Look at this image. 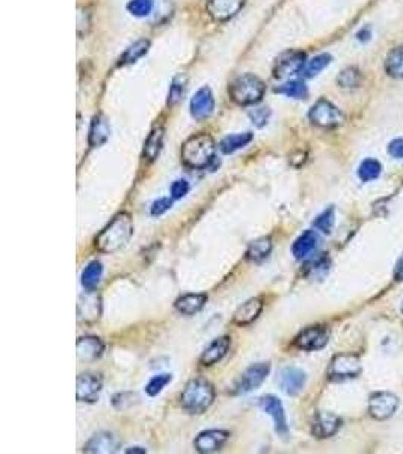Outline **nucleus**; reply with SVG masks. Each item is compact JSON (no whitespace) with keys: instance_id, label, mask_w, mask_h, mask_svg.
<instances>
[{"instance_id":"f257e3e1","label":"nucleus","mask_w":403,"mask_h":454,"mask_svg":"<svg viewBox=\"0 0 403 454\" xmlns=\"http://www.w3.org/2000/svg\"><path fill=\"white\" fill-rule=\"evenodd\" d=\"M133 230L135 226L130 214L121 212L95 238V247L101 253H108V255L117 253L127 246L133 237Z\"/></svg>"},{"instance_id":"f03ea898","label":"nucleus","mask_w":403,"mask_h":454,"mask_svg":"<svg viewBox=\"0 0 403 454\" xmlns=\"http://www.w3.org/2000/svg\"><path fill=\"white\" fill-rule=\"evenodd\" d=\"M216 146L207 134H197L186 139L181 147V161L189 169L203 170L215 161Z\"/></svg>"},{"instance_id":"7ed1b4c3","label":"nucleus","mask_w":403,"mask_h":454,"mask_svg":"<svg viewBox=\"0 0 403 454\" xmlns=\"http://www.w3.org/2000/svg\"><path fill=\"white\" fill-rule=\"evenodd\" d=\"M215 400V389L212 383L204 379H195L189 382L181 394V406L189 414L199 415L212 406Z\"/></svg>"},{"instance_id":"20e7f679","label":"nucleus","mask_w":403,"mask_h":454,"mask_svg":"<svg viewBox=\"0 0 403 454\" xmlns=\"http://www.w3.org/2000/svg\"><path fill=\"white\" fill-rule=\"evenodd\" d=\"M265 84L254 75H243L230 85V97L238 104H254L265 95Z\"/></svg>"},{"instance_id":"39448f33","label":"nucleus","mask_w":403,"mask_h":454,"mask_svg":"<svg viewBox=\"0 0 403 454\" xmlns=\"http://www.w3.org/2000/svg\"><path fill=\"white\" fill-rule=\"evenodd\" d=\"M309 118L314 126L323 129H334L345 123L343 112L325 99L313 104L309 112Z\"/></svg>"},{"instance_id":"423d86ee","label":"nucleus","mask_w":403,"mask_h":454,"mask_svg":"<svg viewBox=\"0 0 403 454\" xmlns=\"http://www.w3.org/2000/svg\"><path fill=\"white\" fill-rule=\"evenodd\" d=\"M361 361L355 354H337L332 357L328 368V377L334 382L355 379L361 374Z\"/></svg>"},{"instance_id":"0eeeda50","label":"nucleus","mask_w":403,"mask_h":454,"mask_svg":"<svg viewBox=\"0 0 403 454\" xmlns=\"http://www.w3.org/2000/svg\"><path fill=\"white\" fill-rule=\"evenodd\" d=\"M270 371V365L268 362H260L251 365L248 370H245L243 374L238 379L234 385V394H248V392L257 389L263 382L266 380Z\"/></svg>"},{"instance_id":"6e6552de","label":"nucleus","mask_w":403,"mask_h":454,"mask_svg":"<svg viewBox=\"0 0 403 454\" xmlns=\"http://www.w3.org/2000/svg\"><path fill=\"white\" fill-rule=\"evenodd\" d=\"M399 407V398L391 392H375L369 398V414L375 420H388Z\"/></svg>"},{"instance_id":"1a4fd4ad","label":"nucleus","mask_w":403,"mask_h":454,"mask_svg":"<svg viewBox=\"0 0 403 454\" xmlns=\"http://www.w3.org/2000/svg\"><path fill=\"white\" fill-rule=\"evenodd\" d=\"M329 343V330L323 326H313L302 330L295 338V345L299 350L316 352L325 347Z\"/></svg>"},{"instance_id":"9d476101","label":"nucleus","mask_w":403,"mask_h":454,"mask_svg":"<svg viewBox=\"0 0 403 454\" xmlns=\"http://www.w3.org/2000/svg\"><path fill=\"white\" fill-rule=\"evenodd\" d=\"M305 67V54L299 50L286 52L277 59L274 67V76L277 79H286V77L302 73Z\"/></svg>"},{"instance_id":"9b49d317","label":"nucleus","mask_w":403,"mask_h":454,"mask_svg":"<svg viewBox=\"0 0 403 454\" xmlns=\"http://www.w3.org/2000/svg\"><path fill=\"white\" fill-rule=\"evenodd\" d=\"M103 388V382L95 374L85 373L77 377L76 397L81 403H95L100 398V392Z\"/></svg>"},{"instance_id":"f8f14e48","label":"nucleus","mask_w":403,"mask_h":454,"mask_svg":"<svg viewBox=\"0 0 403 454\" xmlns=\"http://www.w3.org/2000/svg\"><path fill=\"white\" fill-rule=\"evenodd\" d=\"M215 111V99L208 86L199 88L190 100V114L195 120H206Z\"/></svg>"},{"instance_id":"ddd939ff","label":"nucleus","mask_w":403,"mask_h":454,"mask_svg":"<svg viewBox=\"0 0 403 454\" xmlns=\"http://www.w3.org/2000/svg\"><path fill=\"white\" fill-rule=\"evenodd\" d=\"M230 433L225 430H206L201 432L195 439V448L198 453L210 454L224 447V444L229 441Z\"/></svg>"},{"instance_id":"4468645a","label":"nucleus","mask_w":403,"mask_h":454,"mask_svg":"<svg viewBox=\"0 0 403 454\" xmlns=\"http://www.w3.org/2000/svg\"><path fill=\"white\" fill-rule=\"evenodd\" d=\"M245 5V0H208L207 13L216 22H227L238 14Z\"/></svg>"},{"instance_id":"2eb2a0df","label":"nucleus","mask_w":403,"mask_h":454,"mask_svg":"<svg viewBox=\"0 0 403 454\" xmlns=\"http://www.w3.org/2000/svg\"><path fill=\"white\" fill-rule=\"evenodd\" d=\"M260 407L265 410L268 415L272 416L274 424H275V430L278 435H287L288 427H287V420H286V412L284 407L281 405V401L275 398L274 396H266L260 400Z\"/></svg>"},{"instance_id":"dca6fc26","label":"nucleus","mask_w":403,"mask_h":454,"mask_svg":"<svg viewBox=\"0 0 403 454\" xmlns=\"http://www.w3.org/2000/svg\"><path fill=\"white\" fill-rule=\"evenodd\" d=\"M306 375L302 370L296 366H288L279 374V386L287 396H297L304 389Z\"/></svg>"},{"instance_id":"f3484780","label":"nucleus","mask_w":403,"mask_h":454,"mask_svg":"<svg viewBox=\"0 0 403 454\" xmlns=\"http://www.w3.org/2000/svg\"><path fill=\"white\" fill-rule=\"evenodd\" d=\"M341 427V420L329 412H319L316 416H314L311 432L314 436H318L320 439L331 438L332 435H336Z\"/></svg>"},{"instance_id":"a211bd4d","label":"nucleus","mask_w":403,"mask_h":454,"mask_svg":"<svg viewBox=\"0 0 403 454\" xmlns=\"http://www.w3.org/2000/svg\"><path fill=\"white\" fill-rule=\"evenodd\" d=\"M230 347H231V338L230 336L217 338L206 348V350L203 352V354H201L199 362L203 363L204 366L215 365V363H217L219 361H221L227 353H229Z\"/></svg>"},{"instance_id":"6ab92c4d","label":"nucleus","mask_w":403,"mask_h":454,"mask_svg":"<svg viewBox=\"0 0 403 454\" xmlns=\"http://www.w3.org/2000/svg\"><path fill=\"white\" fill-rule=\"evenodd\" d=\"M104 350V344L100 338L95 336H83L77 340V357L83 362L95 361L101 356Z\"/></svg>"},{"instance_id":"aec40b11","label":"nucleus","mask_w":403,"mask_h":454,"mask_svg":"<svg viewBox=\"0 0 403 454\" xmlns=\"http://www.w3.org/2000/svg\"><path fill=\"white\" fill-rule=\"evenodd\" d=\"M86 295L79 299L77 315L81 321H94L100 317V299L94 291H86Z\"/></svg>"},{"instance_id":"412c9836","label":"nucleus","mask_w":403,"mask_h":454,"mask_svg":"<svg viewBox=\"0 0 403 454\" xmlns=\"http://www.w3.org/2000/svg\"><path fill=\"white\" fill-rule=\"evenodd\" d=\"M263 311V300L261 299H251L247 303H243L242 306L236 311L233 322L238 326H247L251 324L254 320H257Z\"/></svg>"},{"instance_id":"4be33fe9","label":"nucleus","mask_w":403,"mask_h":454,"mask_svg":"<svg viewBox=\"0 0 403 454\" xmlns=\"http://www.w3.org/2000/svg\"><path fill=\"white\" fill-rule=\"evenodd\" d=\"M207 295L206 294H186L175 300L174 306L183 315H195L206 306Z\"/></svg>"},{"instance_id":"5701e85b","label":"nucleus","mask_w":403,"mask_h":454,"mask_svg":"<svg viewBox=\"0 0 403 454\" xmlns=\"http://www.w3.org/2000/svg\"><path fill=\"white\" fill-rule=\"evenodd\" d=\"M319 244V235L314 230H306L304 232L299 238H297L293 246H292V253L296 259H304L316 250Z\"/></svg>"},{"instance_id":"b1692460","label":"nucleus","mask_w":403,"mask_h":454,"mask_svg":"<svg viewBox=\"0 0 403 454\" xmlns=\"http://www.w3.org/2000/svg\"><path fill=\"white\" fill-rule=\"evenodd\" d=\"M118 447V441L110 433H99L85 445V453H113Z\"/></svg>"},{"instance_id":"393cba45","label":"nucleus","mask_w":403,"mask_h":454,"mask_svg":"<svg viewBox=\"0 0 403 454\" xmlns=\"http://www.w3.org/2000/svg\"><path fill=\"white\" fill-rule=\"evenodd\" d=\"M109 134H110V126H109V121L106 120V117H103V116L94 117L91 129H90V144L92 147H99V146L104 144L108 141Z\"/></svg>"},{"instance_id":"a878e982","label":"nucleus","mask_w":403,"mask_h":454,"mask_svg":"<svg viewBox=\"0 0 403 454\" xmlns=\"http://www.w3.org/2000/svg\"><path fill=\"white\" fill-rule=\"evenodd\" d=\"M103 265L99 260H92L82 273V285L86 291H95L101 282Z\"/></svg>"},{"instance_id":"bb28decb","label":"nucleus","mask_w":403,"mask_h":454,"mask_svg":"<svg viewBox=\"0 0 403 454\" xmlns=\"http://www.w3.org/2000/svg\"><path fill=\"white\" fill-rule=\"evenodd\" d=\"M385 72L394 79H403V46L394 47L387 55Z\"/></svg>"},{"instance_id":"cd10ccee","label":"nucleus","mask_w":403,"mask_h":454,"mask_svg":"<svg viewBox=\"0 0 403 454\" xmlns=\"http://www.w3.org/2000/svg\"><path fill=\"white\" fill-rule=\"evenodd\" d=\"M252 134L251 132H243V134H234L225 136L221 144H219V148L227 155L234 153L239 148H243L245 146H248L252 141Z\"/></svg>"},{"instance_id":"c85d7f7f","label":"nucleus","mask_w":403,"mask_h":454,"mask_svg":"<svg viewBox=\"0 0 403 454\" xmlns=\"http://www.w3.org/2000/svg\"><path fill=\"white\" fill-rule=\"evenodd\" d=\"M162 143H163V129L162 127L153 129L151 134L148 135L144 147V156L148 161H154L157 156H159L162 150Z\"/></svg>"},{"instance_id":"c756f323","label":"nucleus","mask_w":403,"mask_h":454,"mask_svg":"<svg viewBox=\"0 0 403 454\" xmlns=\"http://www.w3.org/2000/svg\"><path fill=\"white\" fill-rule=\"evenodd\" d=\"M270 251H272V241H270V238H258L249 244L247 250V259L260 262L266 259L270 255Z\"/></svg>"},{"instance_id":"7c9ffc66","label":"nucleus","mask_w":403,"mask_h":454,"mask_svg":"<svg viewBox=\"0 0 403 454\" xmlns=\"http://www.w3.org/2000/svg\"><path fill=\"white\" fill-rule=\"evenodd\" d=\"M361 81H363L361 72L355 67L345 68L337 77V84L341 86V88H346V90L356 88V86L361 84Z\"/></svg>"},{"instance_id":"2f4dec72","label":"nucleus","mask_w":403,"mask_h":454,"mask_svg":"<svg viewBox=\"0 0 403 454\" xmlns=\"http://www.w3.org/2000/svg\"><path fill=\"white\" fill-rule=\"evenodd\" d=\"M148 47H150V42H148L147 40H139V41H136L133 46H130L126 50V54L122 55V58L120 61V64L121 65H127V64L136 63V61L139 58H142L147 54Z\"/></svg>"},{"instance_id":"473e14b6","label":"nucleus","mask_w":403,"mask_h":454,"mask_svg":"<svg viewBox=\"0 0 403 454\" xmlns=\"http://www.w3.org/2000/svg\"><path fill=\"white\" fill-rule=\"evenodd\" d=\"M331 63V55L328 54H320L318 56H314L313 59H310L309 63L305 64L304 70H302V76L304 77H314L318 76L322 70H325Z\"/></svg>"},{"instance_id":"72a5a7b5","label":"nucleus","mask_w":403,"mask_h":454,"mask_svg":"<svg viewBox=\"0 0 403 454\" xmlns=\"http://www.w3.org/2000/svg\"><path fill=\"white\" fill-rule=\"evenodd\" d=\"M382 173V165L376 159H365L361 162L360 169H358V176L363 182H370L378 179Z\"/></svg>"},{"instance_id":"f704fd0d","label":"nucleus","mask_w":403,"mask_h":454,"mask_svg":"<svg viewBox=\"0 0 403 454\" xmlns=\"http://www.w3.org/2000/svg\"><path fill=\"white\" fill-rule=\"evenodd\" d=\"M277 93L284 94L287 97L292 99H305L306 94H309V90H306V85L299 82V81H290L286 82L283 85H279L275 88Z\"/></svg>"},{"instance_id":"c9c22d12","label":"nucleus","mask_w":403,"mask_h":454,"mask_svg":"<svg viewBox=\"0 0 403 454\" xmlns=\"http://www.w3.org/2000/svg\"><path fill=\"white\" fill-rule=\"evenodd\" d=\"M172 380V375L171 374H159V375H154V377L147 383L145 386V392L150 397H156L157 394H161L163 391V388L171 383Z\"/></svg>"},{"instance_id":"e433bc0d","label":"nucleus","mask_w":403,"mask_h":454,"mask_svg":"<svg viewBox=\"0 0 403 454\" xmlns=\"http://www.w3.org/2000/svg\"><path fill=\"white\" fill-rule=\"evenodd\" d=\"M334 223H336L334 208H329V209H327V211H323L316 218V220H314V227L323 233H331L332 227H334Z\"/></svg>"},{"instance_id":"4c0bfd02","label":"nucleus","mask_w":403,"mask_h":454,"mask_svg":"<svg viewBox=\"0 0 403 454\" xmlns=\"http://www.w3.org/2000/svg\"><path fill=\"white\" fill-rule=\"evenodd\" d=\"M154 0H130L127 10L135 17H147L153 11Z\"/></svg>"},{"instance_id":"58836bf2","label":"nucleus","mask_w":403,"mask_h":454,"mask_svg":"<svg viewBox=\"0 0 403 454\" xmlns=\"http://www.w3.org/2000/svg\"><path fill=\"white\" fill-rule=\"evenodd\" d=\"M183 93H185V79H183V77H175L172 85H171V88H170L168 103L170 104L177 103L181 99Z\"/></svg>"},{"instance_id":"ea45409f","label":"nucleus","mask_w":403,"mask_h":454,"mask_svg":"<svg viewBox=\"0 0 403 454\" xmlns=\"http://www.w3.org/2000/svg\"><path fill=\"white\" fill-rule=\"evenodd\" d=\"M249 117L252 123L257 127H263L268 123V120L270 117V111L268 108H257L249 112Z\"/></svg>"},{"instance_id":"a19ab883","label":"nucleus","mask_w":403,"mask_h":454,"mask_svg":"<svg viewBox=\"0 0 403 454\" xmlns=\"http://www.w3.org/2000/svg\"><path fill=\"white\" fill-rule=\"evenodd\" d=\"M171 206H172V200L168 198V197L156 200V202L151 206V215L153 217H159V215L165 214L166 211H170Z\"/></svg>"},{"instance_id":"79ce46f5","label":"nucleus","mask_w":403,"mask_h":454,"mask_svg":"<svg viewBox=\"0 0 403 454\" xmlns=\"http://www.w3.org/2000/svg\"><path fill=\"white\" fill-rule=\"evenodd\" d=\"M189 193V183L185 179L175 180L171 185V194L172 198H181Z\"/></svg>"},{"instance_id":"37998d69","label":"nucleus","mask_w":403,"mask_h":454,"mask_svg":"<svg viewBox=\"0 0 403 454\" xmlns=\"http://www.w3.org/2000/svg\"><path fill=\"white\" fill-rule=\"evenodd\" d=\"M388 153L394 159H403V138H396L388 144Z\"/></svg>"},{"instance_id":"c03bdc74","label":"nucleus","mask_w":403,"mask_h":454,"mask_svg":"<svg viewBox=\"0 0 403 454\" xmlns=\"http://www.w3.org/2000/svg\"><path fill=\"white\" fill-rule=\"evenodd\" d=\"M394 279L396 281H403V256L399 259L396 269H394Z\"/></svg>"},{"instance_id":"a18cd8bd","label":"nucleus","mask_w":403,"mask_h":454,"mask_svg":"<svg viewBox=\"0 0 403 454\" xmlns=\"http://www.w3.org/2000/svg\"><path fill=\"white\" fill-rule=\"evenodd\" d=\"M370 29L369 28H364L363 31H360V32H358V35H356V37H358V40H360V41H367V40H370Z\"/></svg>"},{"instance_id":"49530a36","label":"nucleus","mask_w":403,"mask_h":454,"mask_svg":"<svg viewBox=\"0 0 403 454\" xmlns=\"http://www.w3.org/2000/svg\"><path fill=\"white\" fill-rule=\"evenodd\" d=\"M124 453H129V454H131V453H139V454H144V453H147V450H145V448H142V447H130V448H127Z\"/></svg>"},{"instance_id":"de8ad7c7","label":"nucleus","mask_w":403,"mask_h":454,"mask_svg":"<svg viewBox=\"0 0 403 454\" xmlns=\"http://www.w3.org/2000/svg\"><path fill=\"white\" fill-rule=\"evenodd\" d=\"M400 309H402V312H403V302H402V306H400Z\"/></svg>"}]
</instances>
